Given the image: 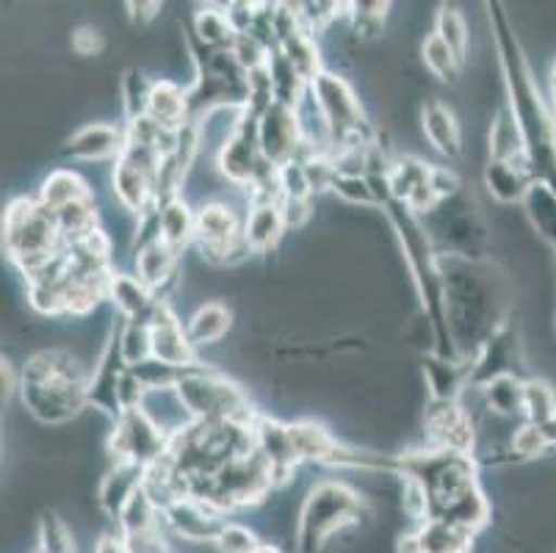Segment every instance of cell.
I'll list each match as a JSON object with an SVG mask.
<instances>
[{
	"label": "cell",
	"instance_id": "obj_1",
	"mask_svg": "<svg viewBox=\"0 0 556 553\" xmlns=\"http://www.w3.org/2000/svg\"><path fill=\"white\" fill-rule=\"evenodd\" d=\"M89 374L84 363L64 349H45L25 360L20 374V399L39 424L59 426L73 420L89 402Z\"/></svg>",
	"mask_w": 556,
	"mask_h": 553
},
{
	"label": "cell",
	"instance_id": "obj_2",
	"mask_svg": "<svg viewBox=\"0 0 556 553\" xmlns=\"http://www.w3.org/2000/svg\"><path fill=\"white\" fill-rule=\"evenodd\" d=\"M363 517V499L343 481H318L307 490L296 517L300 553H318L336 535L357 526Z\"/></svg>",
	"mask_w": 556,
	"mask_h": 553
},
{
	"label": "cell",
	"instance_id": "obj_3",
	"mask_svg": "<svg viewBox=\"0 0 556 553\" xmlns=\"http://www.w3.org/2000/svg\"><path fill=\"white\" fill-rule=\"evenodd\" d=\"M3 247L28 277L64 250V236L53 213L39 200H14L3 216Z\"/></svg>",
	"mask_w": 556,
	"mask_h": 553
},
{
	"label": "cell",
	"instance_id": "obj_4",
	"mask_svg": "<svg viewBox=\"0 0 556 553\" xmlns=\"http://www.w3.org/2000/svg\"><path fill=\"white\" fill-rule=\"evenodd\" d=\"M175 393L184 402L191 420H232V424L255 426V413L250 407V395L211 368H186L180 374Z\"/></svg>",
	"mask_w": 556,
	"mask_h": 553
},
{
	"label": "cell",
	"instance_id": "obj_5",
	"mask_svg": "<svg viewBox=\"0 0 556 553\" xmlns=\"http://www.w3.org/2000/svg\"><path fill=\"white\" fill-rule=\"evenodd\" d=\"M169 435L155 424L144 407L125 410L119 418L114 420V432H111V454L116 463H134L148 468L155 460L166 454L169 449Z\"/></svg>",
	"mask_w": 556,
	"mask_h": 553
},
{
	"label": "cell",
	"instance_id": "obj_6",
	"mask_svg": "<svg viewBox=\"0 0 556 553\" xmlns=\"http://www.w3.org/2000/svg\"><path fill=\"white\" fill-rule=\"evenodd\" d=\"M197 250L214 266L236 263L244 257L241 252H250L244 243V227L239 216L225 202H205L197 211Z\"/></svg>",
	"mask_w": 556,
	"mask_h": 553
},
{
	"label": "cell",
	"instance_id": "obj_7",
	"mask_svg": "<svg viewBox=\"0 0 556 553\" xmlns=\"http://www.w3.org/2000/svg\"><path fill=\"white\" fill-rule=\"evenodd\" d=\"M255 120L263 159L277 169L291 161H300L302 150H305V130H302L300 114L294 109L275 103Z\"/></svg>",
	"mask_w": 556,
	"mask_h": 553
},
{
	"label": "cell",
	"instance_id": "obj_8",
	"mask_svg": "<svg viewBox=\"0 0 556 553\" xmlns=\"http://www.w3.org/2000/svg\"><path fill=\"white\" fill-rule=\"evenodd\" d=\"M222 515L225 512L216 510V506L184 495V499L172 501L164 510V526L189 545H205V542L214 545L216 535L227 524V520H222Z\"/></svg>",
	"mask_w": 556,
	"mask_h": 553
},
{
	"label": "cell",
	"instance_id": "obj_9",
	"mask_svg": "<svg viewBox=\"0 0 556 553\" xmlns=\"http://www.w3.org/2000/svg\"><path fill=\"white\" fill-rule=\"evenodd\" d=\"M150 324V347H153V360L172 365V368H194V347H191L189 335H186L180 318L172 313L166 302H159L153 313L148 316Z\"/></svg>",
	"mask_w": 556,
	"mask_h": 553
},
{
	"label": "cell",
	"instance_id": "obj_10",
	"mask_svg": "<svg viewBox=\"0 0 556 553\" xmlns=\"http://www.w3.org/2000/svg\"><path fill=\"white\" fill-rule=\"evenodd\" d=\"M144 487V468L134 463H116L109 474L103 476L98 487V506L105 512L109 520H119L125 506L130 504L136 493Z\"/></svg>",
	"mask_w": 556,
	"mask_h": 553
},
{
	"label": "cell",
	"instance_id": "obj_11",
	"mask_svg": "<svg viewBox=\"0 0 556 553\" xmlns=\"http://www.w3.org/2000/svg\"><path fill=\"white\" fill-rule=\"evenodd\" d=\"M421 128L429 147L441 152L446 159H457L463 152V128H459L457 114L441 100H429L421 109Z\"/></svg>",
	"mask_w": 556,
	"mask_h": 553
},
{
	"label": "cell",
	"instance_id": "obj_12",
	"mask_svg": "<svg viewBox=\"0 0 556 553\" xmlns=\"http://www.w3.org/2000/svg\"><path fill=\"white\" fill-rule=\"evenodd\" d=\"M484 183H488V191L493 194V200H498L502 205H515V202L523 205L526 194L538 183V172H534L532 164L490 161L488 169H484Z\"/></svg>",
	"mask_w": 556,
	"mask_h": 553
},
{
	"label": "cell",
	"instance_id": "obj_13",
	"mask_svg": "<svg viewBox=\"0 0 556 553\" xmlns=\"http://www.w3.org/2000/svg\"><path fill=\"white\" fill-rule=\"evenodd\" d=\"M125 150V130L114 128L109 122H92L80 128L67 141V152L80 161H105L119 159Z\"/></svg>",
	"mask_w": 556,
	"mask_h": 553
},
{
	"label": "cell",
	"instance_id": "obj_14",
	"mask_svg": "<svg viewBox=\"0 0 556 553\" xmlns=\"http://www.w3.org/2000/svg\"><path fill=\"white\" fill-rule=\"evenodd\" d=\"M178 250H172L166 241L155 238V241L139 247V255H136V277L153 293L159 288L169 286L172 277H178Z\"/></svg>",
	"mask_w": 556,
	"mask_h": 553
},
{
	"label": "cell",
	"instance_id": "obj_15",
	"mask_svg": "<svg viewBox=\"0 0 556 553\" xmlns=\"http://www.w3.org/2000/svg\"><path fill=\"white\" fill-rule=\"evenodd\" d=\"M148 116L164 130L178 134L189 120V95L172 80H155L153 91H150Z\"/></svg>",
	"mask_w": 556,
	"mask_h": 553
},
{
	"label": "cell",
	"instance_id": "obj_16",
	"mask_svg": "<svg viewBox=\"0 0 556 553\" xmlns=\"http://www.w3.org/2000/svg\"><path fill=\"white\" fill-rule=\"evenodd\" d=\"M280 202H255L244 222V243L250 252H269L286 232Z\"/></svg>",
	"mask_w": 556,
	"mask_h": 553
},
{
	"label": "cell",
	"instance_id": "obj_17",
	"mask_svg": "<svg viewBox=\"0 0 556 553\" xmlns=\"http://www.w3.org/2000/svg\"><path fill=\"white\" fill-rule=\"evenodd\" d=\"M473 537H477V531L463 529V526L448 524V520H438V517H429L416 529L421 553H471Z\"/></svg>",
	"mask_w": 556,
	"mask_h": 553
},
{
	"label": "cell",
	"instance_id": "obj_18",
	"mask_svg": "<svg viewBox=\"0 0 556 553\" xmlns=\"http://www.w3.org/2000/svg\"><path fill=\"white\" fill-rule=\"evenodd\" d=\"M159 232L172 250H184L197 238V213L180 197H169L159 205Z\"/></svg>",
	"mask_w": 556,
	"mask_h": 553
},
{
	"label": "cell",
	"instance_id": "obj_19",
	"mask_svg": "<svg viewBox=\"0 0 556 553\" xmlns=\"http://www.w3.org/2000/svg\"><path fill=\"white\" fill-rule=\"evenodd\" d=\"M109 299L114 302L116 311L123 313L125 322L148 318L155 304H159V299H153V291L139 277H130V274H114L111 277Z\"/></svg>",
	"mask_w": 556,
	"mask_h": 553
},
{
	"label": "cell",
	"instance_id": "obj_20",
	"mask_svg": "<svg viewBox=\"0 0 556 553\" xmlns=\"http://www.w3.org/2000/svg\"><path fill=\"white\" fill-rule=\"evenodd\" d=\"M232 313L222 302H205L194 311V316L186 324V335H189L191 347H214L230 332Z\"/></svg>",
	"mask_w": 556,
	"mask_h": 553
},
{
	"label": "cell",
	"instance_id": "obj_21",
	"mask_svg": "<svg viewBox=\"0 0 556 553\" xmlns=\"http://www.w3.org/2000/svg\"><path fill=\"white\" fill-rule=\"evenodd\" d=\"M482 388L484 410L498 418H515V415H523V395H526V379H520L518 374H502V377H493L490 382L479 385Z\"/></svg>",
	"mask_w": 556,
	"mask_h": 553
},
{
	"label": "cell",
	"instance_id": "obj_22",
	"mask_svg": "<svg viewBox=\"0 0 556 553\" xmlns=\"http://www.w3.org/2000/svg\"><path fill=\"white\" fill-rule=\"evenodd\" d=\"M92 200V191L80 180V175L70 169H59L42 183V191H39V202L48 208L50 213L62 211V208L75 205V202Z\"/></svg>",
	"mask_w": 556,
	"mask_h": 553
},
{
	"label": "cell",
	"instance_id": "obj_23",
	"mask_svg": "<svg viewBox=\"0 0 556 553\" xmlns=\"http://www.w3.org/2000/svg\"><path fill=\"white\" fill-rule=\"evenodd\" d=\"M523 208L529 222L534 225V230L540 232V238H545L556 250V191L551 189L548 183L538 180L532 186V191L526 194Z\"/></svg>",
	"mask_w": 556,
	"mask_h": 553
},
{
	"label": "cell",
	"instance_id": "obj_24",
	"mask_svg": "<svg viewBox=\"0 0 556 553\" xmlns=\"http://www.w3.org/2000/svg\"><path fill=\"white\" fill-rule=\"evenodd\" d=\"M194 34L205 48L232 50L239 39V28L232 25L230 12H216V9H202L194 17Z\"/></svg>",
	"mask_w": 556,
	"mask_h": 553
},
{
	"label": "cell",
	"instance_id": "obj_25",
	"mask_svg": "<svg viewBox=\"0 0 556 553\" xmlns=\"http://www.w3.org/2000/svg\"><path fill=\"white\" fill-rule=\"evenodd\" d=\"M421 55H424V64H427V70L434 75V78L446 80V84H454V80L459 78L463 61L457 59V53H454V50L448 48V45L434 34V30L432 34H427V39H424Z\"/></svg>",
	"mask_w": 556,
	"mask_h": 553
},
{
	"label": "cell",
	"instance_id": "obj_26",
	"mask_svg": "<svg viewBox=\"0 0 556 553\" xmlns=\"http://www.w3.org/2000/svg\"><path fill=\"white\" fill-rule=\"evenodd\" d=\"M523 418L538 426H548L556 420V393L543 379H526Z\"/></svg>",
	"mask_w": 556,
	"mask_h": 553
},
{
	"label": "cell",
	"instance_id": "obj_27",
	"mask_svg": "<svg viewBox=\"0 0 556 553\" xmlns=\"http://www.w3.org/2000/svg\"><path fill=\"white\" fill-rule=\"evenodd\" d=\"M37 540L39 553H78L73 526H70L62 515H55V512H45L42 515Z\"/></svg>",
	"mask_w": 556,
	"mask_h": 553
},
{
	"label": "cell",
	"instance_id": "obj_28",
	"mask_svg": "<svg viewBox=\"0 0 556 553\" xmlns=\"http://www.w3.org/2000/svg\"><path fill=\"white\" fill-rule=\"evenodd\" d=\"M434 34L457 53L459 61H465L468 48H471V28H468V20H465L463 12H457V9L452 7H443L441 12H438Z\"/></svg>",
	"mask_w": 556,
	"mask_h": 553
},
{
	"label": "cell",
	"instance_id": "obj_29",
	"mask_svg": "<svg viewBox=\"0 0 556 553\" xmlns=\"http://www.w3.org/2000/svg\"><path fill=\"white\" fill-rule=\"evenodd\" d=\"M509 449H513L515 460H534V456H543L551 449V440L543 426L526 420L523 426H518L513 432Z\"/></svg>",
	"mask_w": 556,
	"mask_h": 553
},
{
	"label": "cell",
	"instance_id": "obj_30",
	"mask_svg": "<svg viewBox=\"0 0 556 553\" xmlns=\"http://www.w3.org/2000/svg\"><path fill=\"white\" fill-rule=\"evenodd\" d=\"M214 545L219 553H252L261 545V540H257V535L250 526L227 520V524L222 526L219 535H216Z\"/></svg>",
	"mask_w": 556,
	"mask_h": 553
},
{
	"label": "cell",
	"instance_id": "obj_31",
	"mask_svg": "<svg viewBox=\"0 0 556 553\" xmlns=\"http://www.w3.org/2000/svg\"><path fill=\"white\" fill-rule=\"evenodd\" d=\"M355 12H349L352 23H355V34L361 39H374L382 34V25L388 17V3H355Z\"/></svg>",
	"mask_w": 556,
	"mask_h": 553
},
{
	"label": "cell",
	"instance_id": "obj_32",
	"mask_svg": "<svg viewBox=\"0 0 556 553\" xmlns=\"http://www.w3.org/2000/svg\"><path fill=\"white\" fill-rule=\"evenodd\" d=\"M105 42H103V34L92 25H80V28L73 30V50L84 59H92V55L103 53Z\"/></svg>",
	"mask_w": 556,
	"mask_h": 553
},
{
	"label": "cell",
	"instance_id": "obj_33",
	"mask_svg": "<svg viewBox=\"0 0 556 553\" xmlns=\"http://www.w3.org/2000/svg\"><path fill=\"white\" fill-rule=\"evenodd\" d=\"M92 553H130L125 537L116 531V535H103L98 542H94Z\"/></svg>",
	"mask_w": 556,
	"mask_h": 553
},
{
	"label": "cell",
	"instance_id": "obj_34",
	"mask_svg": "<svg viewBox=\"0 0 556 553\" xmlns=\"http://www.w3.org/2000/svg\"><path fill=\"white\" fill-rule=\"evenodd\" d=\"M128 9H134V12H130V17H134V20L150 23V20L159 17L161 3H128Z\"/></svg>",
	"mask_w": 556,
	"mask_h": 553
},
{
	"label": "cell",
	"instance_id": "obj_35",
	"mask_svg": "<svg viewBox=\"0 0 556 553\" xmlns=\"http://www.w3.org/2000/svg\"><path fill=\"white\" fill-rule=\"evenodd\" d=\"M551 116H554V128H556V61H554V67H551Z\"/></svg>",
	"mask_w": 556,
	"mask_h": 553
},
{
	"label": "cell",
	"instance_id": "obj_36",
	"mask_svg": "<svg viewBox=\"0 0 556 553\" xmlns=\"http://www.w3.org/2000/svg\"><path fill=\"white\" fill-rule=\"evenodd\" d=\"M252 553H280V548L271 545V542H261V545H257Z\"/></svg>",
	"mask_w": 556,
	"mask_h": 553
}]
</instances>
